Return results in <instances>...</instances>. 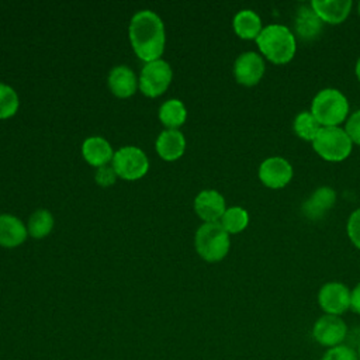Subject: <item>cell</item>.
Segmentation results:
<instances>
[{"mask_svg": "<svg viewBox=\"0 0 360 360\" xmlns=\"http://www.w3.org/2000/svg\"><path fill=\"white\" fill-rule=\"evenodd\" d=\"M129 39L139 59L153 62L165 49V28L160 17L150 11H138L129 24Z\"/></svg>", "mask_w": 360, "mask_h": 360, "instance_id": "1", "label": "cell"}, {"mask_svg": "<svg viewBox=\"0 0 360 360\" xmlns=\"http://www.w3.org/2000/svg\"><path fill=\"white\" fill-rule=\"evenodd\" d=\"M260 53L274 65H285L292 60L297 51V39L292 31L281 24H270L256 38Z\"/></svg>", "mask_w": 360, "mask_h": 360, "instance_id": "2", "label": "cell"}, {"mask_svg": "<svg viewBox=\"0 0 360 360\" xmlns=\"http://www.w3.org/2000/svg\"><path fill=\"white\" fill-rule=\"evenodd\" d=\"M349 101L338 89L319 90L311 103V114L321 127H339L349 118Z\"/></svg>", "mask_w": 360, "mask_h": 360, "instance_id": "3", "label": "cell"}, {"mask_svg": "<svg viewBox=\"0 0 360 360\" xmlns=\"http://www.w3.org/2000/svg\"><path fill=\"white\" fill-rule=\"evenodd\" d=\"M197 253L207 262L222 260L231 246L229 233L219 222H204L195 232Z\"/></svg>", "mask_w": 360, "mask_h": 360, "instance_id": "4", "label": "cell"}, {"mask_svg": "<svg viewBox=\"0 0 360 360\" xmlns=\"http://www.w3.org/2000/svg\"><path fill=\"white\" fill-rule=\"evenodd\" d=\"M314 150L326 162H342L349 158L353 142L340 127H322L312 141Z\"/></svg>", "mask_w": 360, "mask_h": 360, "instance_id": "5", "label": "cell"}, {"mask_svg": "<svg viewBox=\"0 0 360 360\" xmlns=\"http://www.w3.org/2000/svg\"><path fill=\"white\" fill-rule=\"evenodd\" d=\"M149 167L146 155L136 146H124L112 156L114 172L125 180L141 179Z\"/></svg>", "mask_w": 360, "mask_h": 360, "instance_id": "6", "label": "cell"}, {"mask_svg": "<svg viewBox=\"0 0 360 360\" xmlns=\"http://www.w3.org/2000/svg\"><path fill=\"white\" fill-rule=\"evenodd\" d=\"M172 80V68L167 62L156 59L142 68L139 87L148 97L160 96Z\"/></svg>", "mask_w": 360, "mask_h": 360, "instance_id": "7", "label": "cell"}, {"mask_svg": "<svg viewBox=\"0 0 360 360\" xmlns=\"http://www.w3.org/2000/svg\"><path fill=\"white\" fill-rule=\"evenodd\" d=\"M350 294L347 285L339 281L323 284L318 292V304L328 315H342L350 308Z\"/></svg>", "mask_w": 360, "mask_h": 360, "instance_id": "8", "label": "cell"}, {"mask_svg": "<svg viewBox=\"0 0 360 360\" xmlns=\"http://www.w3.org/2000/svg\"><path fill=\"white\" fill-rule=\"evenodd\" d=\"M292 174L291 163L281 156L267 158L259 166V180L273 190L285 187L292 180Z\"/></svg>", "mask_w": 360, "mask_h": 360, "instance_id": "9", "label": "cell"}, {"mask_svg": "<svg viewBox=\"0 0 360 360\" xmlns=\"http://www.w3.org/2000/svg\"><path fill=\"white\" fill-rule=\"evenodd\" d=\"M347 326L340 316L336 315H322L314 323L312 328V338L321 345L328 349L342 345L346 339Z\"/></svg>", "mask_w": 360, "mask_h": 360, "instance_id": "10", "label": "cell"}, {"mask_svg": "<svg viewBox=\"0 0 360 360\" xmlns=\"http://www.w3.org/2000/svg\"><path fill=\"white\" fill-rule=\"evenodd\" d=\"M264 60L257 52H243L233 63V76L242 86L250 87L257 84L264 75Z\"/></svg>", "mask_w": 360, "mask_h": 360, "instance_id": "11", "label": "cell"}, {"mask_svg": "<svg viewBox=\"0 0 360 360\" xmlns=\"http://www.w3.org/2000/svg\"><path fill=\"white\" fill-rule=\"evenodd\" d=\"M197 215L205 222H219L225 212V198L217 190H202L194 200Z\"/></svg>", "mask_w": 360, "mask_h": 360, "instance_id": "12", "label": "cell"}, {"mask_svg": "<svg viewBox=\"0 0 360 360\" xmlns=\"http://www.w3.org/2000/svg\"><path fill=\"white\" fill-rule=\"evenodd\" d=\"M319 18L330 25L343 22L352 10V0H312L309 3Z\"/></svg>", "mask_w": 360, "mask_h": 360, "instance_id": "13", "label": "cell"}, {"mask_svg": "<svg viewBox=\"0 0 360 360\" xmlns=\"http://www.w3.org/2000/svg\"><path fill=\"white\" fill-rule=\"evenodd\" d=\"M336 201V193L329 186H322L314 190L308 200L302 204V212L309 219H321Z\"/></svg>", "mask_w": 360, "mask_h": 360, "instance_id": "14", "label": "cell"}, {"mask_svg": "<svg viewBox=\"0 0 360 360\" xmlns=\"http://www.w3.org/2000/svg\"><path fill=\"white\" fill-rule=\"evenodd\" d=\"M323 21L312 10L311 6H302L298 8L294 20L295 35L301 41H314L322 32Z\"/></svg>", "mask_w": 360, "mask_h": 360, "instance_id": "15", "label": "cell"}, {"mask_svg": "<svg viewBox=\"0 0 360 360\" xmlns=\"http://www.w3.org/2000/svg\"><path fill=\"white\" fill-rule=\"evenodd\" d=\"M186 149L184 135L179 129H166L156 139V150L165 160L179 159Z\"/></svg>", "mask_w": 360, "mask_h": 360, "instance_id": "16", "label": "cell"}, {"mask_svg": "<svg viewBox=\"0 0 360 360\" xmlns=\"http://www.w3.org/2000/svg\"><path fill=\"white\" fill-rule=\"evenodd\" d=\"M27 238L25 225L14 215L0 214V245L4 248H15Z\"/></svg>", "mask_w": 360, "mask_h": 360, "instance_id": "17", "label": "cell"}, {"mask_svg": "<svg viewBox=\"0 0 360 360\" xmlns=\"http://www.w3.org/2000/svg\"><path fill=\"white\" fill-rule=\"evenodd\" d=\"M108 87L117 97L125 98L132 96L136 90L135 73L125 65L112 68L108 75Z\"/></svg>", "mask_w": 360, "mask_h": 360, "instance_id": "18", "label": "cell"}, {"mask_svg": "<svg viewBox=\"0 0 360 360\" xmlns=\"http://www.w3.org/2000/svg\"><path fill=\"white\" fill-rule=\"evenodd\" d=\"M83 158L91 166H104L108 160L112 159L114 153L110 143L101 136H90L83 142L82 146Z\"/></svg>", "mask_w": 360, "mask_h": 360, "instance_id": "19", "label": "cell"}, {"mask_svg": "<svg viewBox=\"0 0 360 360\" xmlns=\"http://www.w3.org/2000/svg\"><path fill=\"white\" fill-rule=\"evenodd\" d=\"M233 31L242 39H256L262 32V18L253 10L245 8L235 14L233 21Z\"/></svg>", "mask_w": 360, "mask_h": 360, "instance_id": "20", "label": "cell"}, {"mask_svg": "<svg viewBox=\"0 0 360 360\" xmlns=\"http://www.w3.org/2000/svg\"><path fill=\"white\" fill-rule=\"evenodd\" d=\"M186 117H187L186 107L177 98L165 101L159 108V120L169 129H177V127H180L186 121Z\"/></svg>", "mask_w": 360, "mask_h": 360, "instance_id": "21", "label": "cell"}, {"mask_svg": "<svg viewBox=\"0 0 360 360\" xmlns=\"http://www.w3.org/2000/svg\"><path fill=\"white\" fill-rule=\"evenodd\" d=\"M322 127L311 114V111H301L295 115L292 121V129L295 135L304 141L312 142Z\"/></svg>", "mask_w": 360, "mask_h": 360, "instance_id": "22", "label": "cell"}, {"mask_svg": "<svg viewBox=\"0 0 360 360\" xmlns=\"http://www.w3.org/2000/svg\"><path fill=\"white\" fill-rule=\"evenodd\" d=\"M219 224L228 233H239L249 224V214L242 207H231L225 210Z\"/></svg>", "mask_w": 360, "mask_h": 360, "instance_id": "23", "label": "cell"}, {"mask_svg": "<svg viewBox=\"0 0 360 360\" xmlns=\"http://www.w3.org/2000/svg\"><path fill=\"white\" fill-rule=\"evenodd\" d=\"M53 226L52 214L48 210H37L30 221H28V233L32 238H44L46 236Z\"/></svg>", "mask_w": 360, "mask_h": 360, "instance_id": "24", "label": "cell"}, {"mask_svg": "<svg viewBox=\"0 0 360 360\" xmlns=\"http://www.w3.org/2000/svg\"><path fill=\"white\" fill-rule=\"evenodd\" d=\"M18 108V96L15 90L0 83V120L13 117Z\"/></svg>", "mask_w": 360, "mask_h": 360, "instance_id": "25", "label": "cell"}, {"mask_svg": "<svg viewBox=\"0 0 360 360\" xmlns=\"http://www.w3.org/2000/svg\"><path fill=\"white\" fill-rule=\"evenodd\" d=\"M321 360H359V356L357 352H354L352 347L339 345L328 349Z\"/></svg>", "mask_w": 360, "mask_h": 360, "instance_id": "26", "label": "cell"}, {"mask_svg": "<svg viewBox=\"0 0 360 360\" xmlns=\"http://www.w3.org/2000/svg\"><path fill=\"white\" fill-rule=\"evenodd\" d=\"M346 232L350 242L360 250V208L354 210L350 214L346 225Z\"/></svg>", "mask_w": 360, "mask_h": 360, "instance_id": "27", "label": "cell"}, {"mask_svg": "<svg viewBox=\"0 0 360 360\" xmlns=\"http://www.w3.org/2000/svg\"><path fill=\"white\" fill-rule=\"evenodd\" d=\"M345 131L353 143L360 145V110L349 115L345 124Z\"/></svg>", "mask_w": 360, "mask_h": 360, "instance_id": "28", "label": "cell"}, {"mask_svg": "<svg viewBox=\"0 0 360 360\" xmlns=\"http://www.w3.org/2000/svg\"><path fill=\"white\" fill-rule=\"evenodd\" d=\"M115 176L117 173L114 172L112 167H108V166H100L96 172V181L100 184V186H111L114 181H115Z\"/></svg>", "mask_w": 360, "mask_h": 360, "instance_id": "29", "label": "cell"}, {"mask_svg": "<svg viewBox=\"0 0 360 360\" xmlns=\"http://www.w3.org/2000/svg\"><path fill=\"white\" fill-rule=\"evenodd\" d=\"M350 309L360 315V283L352 290V294H350Z\"/></svg>", "mask_w": 360, "mask_h": 360, "instance_id": "30", "label": "cell"}, {"mask_svg": "<svg viewBox=\"0 0 360 360\" xmlns=\"http://www.w3.org/2000/svg\"><path fill=\"white\" fill-rule=\"evenodd\" d=\"M354 73H356V77H357V80L360 82V58L357 59V62H356V66H354Z\"/></svg>", "mask_w": 360, "mask_h": 360, "instance_id": "31", "label": "cell"}, {"mask_svg": "<svg viewBox=\"0 0 360 360\" xmlns=\"http://www.w3.org/2000/svg\"><path fill=\"white\" fill-rule=\"evenodd\" d=\"M357 356H359V360H360V345H359V347H357Z\"/></svg>", "mask_w": 360, "mask_h": 360, "instance_id": "32", "label": "cell"}, {"mask_svg": "<svg viewBox=\"0 0 360 360\" xmlns=\"http://www.w3.org/2000/svg\"><path fill=\"white\" fill-rule=\"evenodd\" d=\"M357 10H359V15H360V3H359V7H357Z\"/></svg>", "mask_w": 360, "mask_h": 360, "instance_id": "33", "label": "cell"}]
</instances>
